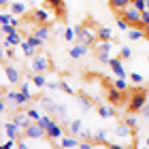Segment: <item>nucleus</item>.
Returning a JSON list of instances; mask_svg holds the SVG:
<instances>
[{"label": "nucleus", "instance_id": "obj_32", "mask_svg": "<svg viewBox=\"0 0 149 149\" xmlns=\"http://www.w3.org/2000/svg\"><path fill=\"white\" fill-rule=\"evenodd\" d=\"M79 102H81V109H83V111H90L92 107H94L92 98H87L85 94H79Z\"/></svg>", "mask_w": 149, "mask_h": 149}, {"label": "nucleus", "instance_id": "obj_25", "mask_svg": "<svg viewBox=\"0 0 149 149\" xmlns=\"http://www.w3.org/2000/svg\"><path fill=\"white\" fill-rule=\"evenodd\" d=\"M96 36H98V40H113V32H111V28H107V26H100L96 30Z\"/></svg>", "mask_w": 149, "mask_h": 149}, {"label": "nucleus", "instance_id": "obj_50", "mask_svg": "<svg viewBox=\"0 0 149 149\" xmlns=\"http://www.w3.org/2000/svg\"><path fill=\"white\" fill-rule=\"evenodd\" d=\"M58 117H66V104H60V109H58Z\"/></svg>", "mask_w": 149, "mask_h": 149}, {"label": "nucleus", "instance_id": "obj_54", "mask_svg": "<svg viewBox=\"0 0 149 149\" xmlns=\"http://www.w3.org/2000/svg\"><path fill=\"white\" fill-rule=\"evenodd\" d=\"M26 2H28V4H34V6H36V4H38V0H26Z\"/></svg>", "mask_w": 149, "mask_h": 149}, {"label": "nucleus", "instance_id": "obj_16", "mask_svg": "<svg viewBox=\"0 0 149 149\" xmlns=\"http://www.w3.org/2000/svg\"><path fill=\"white\" fill-rule=\"evenodd\" d=\"M107 64L111 66V70H113L115 74H117V77H126V74H128V72H126V68H124V64H121V60H119L117 56H115V58H111Z\"/></svg>", "mask_w": 149, "mask_h": 149}, {"label": "nucleus", "instance_id": "obj_47", "mask_svg": "<svg viewBox=\"0 0 149 149\" xmlns=\"http://www.w3.org/2000/svg\"><path fill=\"white\" fill-rule=\"evenodd\" d=\"M19 24H22V22H19V15H13V17H11V26L19 30Z\"/></svg>", "mask_w": 149, "mask_h": 149}, {"label": "nucleus", "instance_id": "obj_61", "mask_svg": "<svg viewBox=\"0 0 149 149\" xmlns=\"http://www.w3.org/2000/svg\"><path fill=\"white\" fill-rule=\"evenodd\" d=\"M147 62H149V56H147Z\"/></svg>", "mask_w": 149, "mask_h": 149}, {"label": "nucleus", "instance_id": "obj_28", "mask_svg": "<svg viewBox=\"0 0 149 149\" xmlns=\"http://www.w3.org/2000/svg\"><path fill=\"white\" fill-rule=\"evenodd\" d=\"M117 58L124 62V60H130L132 58V49L128 45H119V51H117Z\"/></svg>", "mask_w": 149, "mask_h": 149}, {"label": "nucleus", "instance_id": "obj_23", "mask_svg": "<svg viewBox=\"0 0 149 149\" xmlns=\"http://www.w3.org/2000/svg\"><path fill=\"white\" fill-rule=\"evenodd\" d=\"M92 141H96V145H107V143H109V132H107L104 128H100V130L94 132Z\"/></svg>", "mask_w": 149, "mask_h": 149}, {"label": "nucleus", "instance_id": "obj_52", "mask_svg": "<svg viewBox=\"0 0 149 149\" xmlns=\"http://www.w3.org/2000/svg\"><path fill=\"white\" fill-rule=\"evenodd\" d=\"M15 147H19V149H26V147H28V143H24V141H17V143H15Z\"/></svg>", "mask_w": 149, "mask_h": 149}, {"label": "nucleus", "instance_id": "obj_51", "mask_svg": "<svg viewBox=\"0 0 149 149\" xmlns=\"http://www.w3.org/2000/svg\"><path fill=\"white\" fill-rule=\"evenodd\" d=\"M94 143H79V149H92Z\"/></svg>", "mask_w": 149, "mask_h": 149}, {"label": "nucleus", "instance_id": "obj_34", "mask_svg": "<svg viewBox=\"0 0 149 149\" xmlns=\"http://www.w3.org/2000/svg\"><path fill=\"white\" fill-rule=\"evenodd\" d=\"M26 40H28V43H30L32 47H36V49H40V45H43V40H40L36 34H32V32H30L28 36H26Z\"/></svg>", "mask_w": 149, "mask_h": 149}, {"label": "nucleus", "instance_id": "obj_58", "mask_svg": "<svg viewBox=\"0 0 149 149\" xmlns=\"http://www.w3.org/2000/svg\"><path fill=\"white\" fill-rule=\"evenodd\" d=\"M145 34H147V38H149V28H145Z\"/></svg>", "mask_w": 149, "mask_h": 149}, {"label": "nucleus", "instance_id": "obj_43", "mask_svg": "<svg viewBox=\"0 0 149 149\" xmlns=\"http://www.w3.org/2000/svg\"><path fill=\"white\" fill-rule=\"evenodd\" d=\"M17 28H13L11 24H2L0 26V32H2V34H11V32H15Z\"/></svg>", "mask_w": 149, "mask_h": 149}, {"label": "nucleus", "instance_id": "obj_8", "mask_svg": "<svg viewBox=\"0 0 149 149\" xmlns=\"http://www.w3.org/2000/svg\"><path fill=\"white\" fill-rule=\"evenodd\" d=\"M113 134H115V136H117V139H134V136H136V132H134L132 128H130V126L126 124V121H119V124L115 126Z\"/></svg>", "mask_w": 149, "mask_h": 149}, {"label": "nucleus", "instance_id": "obj_10", "mask_svg": "<svg viewBox=\"0 0 149 149\" xmlns=\"http://www.w3.org/2000/svg\"><path fill=\"white\" fill-rule=\"evenodd\" d=\"M40 107H43V111L49 113V115H58V109H60V104L56 102V100H51V98H47V96L40 98Z\"/></svg>", "mask_w": 149, "mask_h": 149}, {"label": "nucleus", "instance_id": "obj_45", "mask_svg": "<svg viewBox=\"0 0 149 149\" xmlns=\"http://www.w3.org/2000/svg\"><path fill=\"white\" fill-rule=\"evenodd\" d=\"M47 90H60V81H47Z\"/></svg>", "mask_w": 149, "mask_h": 149}, {"label": "nucleus", "instance_id": "obj_24", "mask_svg": "<svg viewBox=\"0 0 149 149\" xmlns=\"http://www.w3.org/2000/svg\"><path fill=\"white\" fill-rule=\"evenodd\" d=\"M30 79H32V83H34V87H38V90H45V85H47V77H45V72H34Z\"/></svg>", "mask_w": 149, "mask_h": 149}, {"label": "nucleus", "instance_id": "obj_27", "mask_svg": "<svg viewBox=\"0 0 149 149\" xmlns=\"http://www.w3.org/2000/svg\"><path fill=\"white\" fill-rule=\"evenodd\" d=\"M132 0H109V4H111V9L115 11V13H119V11H124L128 4H130Z\"/></svg>", "mask_w": 149, "mask_h": 149}, {"label": "nucleus", "instance_id": "obj_4", "mask_svg": "<svg viewBox=\"0 0 149 149\" xmlns=\"http://www.w3.org/2000/svg\"><path fill=\"white\" fill-rule=\"evenodd\" d=\"M49 66H51V62L45 53H36V56L30 58V70L32 72H47Z\"/></svg>", "mask_w": 149, "mask_h": 149}, {"label": "nucleus", "instance_id": "obj_42", "mask_svg": "<svg viewBox=\"0 0 149 149\" xmlns=\"http://www.w3.org/2000/svg\"><path fill=\"white\" fill-rule=\"evenodd\" d=\"M60 92H64V94H74V90L68 85V81H60Z\"/></svg>", "mask_w": 149, "mask_h": 149}, {"label": "nucleus", "instance_id": "obj_15", "mask_svg": "<svg viewBox=\"0 0 149 149\" xmlns=\"http://www.w3.org/2000/svg\"><path fill=\"white\" fill-rule=\"evenodd\" d=\"M45 4L49 6V9H53L56 17H64V15H66V9H64V0H45Z\"/></svg>", "mask_w": 149, "mask_h": 149}, {"label": "nucleus", "instance_id": "obj_39", "mask_svg": "<svg viewBox=\"0 0 149 149\" xmlns=\"http://www.w3.org/2000/svg\"><path fill=\"white\" fill-rule=\"evenodd\" d=\"M128 77H130V81H132V83H136V85L143 83V74H141V72H128Z\"/></svg>", "mask_w": 149, "mask_h": 149}, {"label": "nucleus", "instance_id": "obj_55", "mask_svg": "<svg viewBox=\"0 0 149 149\" xmlns=\"http://www.w3.org/2000/svg\"><path fill=\"white\" fill-rule=\"evenodd\" d=\"M2 49H4V47L0 45V62H2V58H4V56H2Z\"/></svg>", "mask_w": 149, "mask_h": 149}, {"label": "nucleus", "instance_id": "obj_17", "mask_svg": "<svg viewBox=\"0 0 149 149\" xmlns=\"http://www.w3.org/2000/svg\"><path fill=\"white\" fill-rule=\"evenodd\" d=\"M4 132H6V136H9V139H15V141L19 139V134H24V130L15 124V121H9V124H4Z\"/></svg>", "mask_w": 149, "mask_h": 149}, {"label": "nucleus", "instance_id": "obj_19", "mask_svg": "<svg viewBox=\"0 0 149 149\" xmlns=\"http://www.w3.org/2000/svg\"><path fill=\"white\" fill-rule=\"evenodd\" d=\"M32 34H36L40 40H45L47 36L51 34V28H49V24H36L34 28H32Z\"/></svg>", "mask_w": 149, "mask_h": 149}, {"label": "nucleus", "instance_id": "obj_59", "mask_svg": "<svg viewBox=\"0 0 149 149\" xmlns=\"http://www.w3.org/2000/svg\"><path fill=\"white\" fill-rule=\"evenodd\" d=\"M147 11H149V0H147Z\"/></svg>", "mask_w": 149, "mask_h": 149}, {"label": "nucleus", "instance_id": "obj_3", "mask_svg": "<svg viewBox=\"0 0 149 149\" xmlns=\"http://www.w3.org/2000/svg\"><path fill=\"white\" fill-rule=\"evenodd\" d=\"M119 17H124L130 26H139V28H143V17H141V11L134 9L132 4H128L124 11H119Z\"/></svg>", "mask_w": 149, "mask_h": 149}, {"label": "nucleus", "instance_id": "obj_22", "mask_svg": "<svg viewBox=\"0 0 149 149\" xmlns=\"http://www.w3.org/2000/svg\"><path fill=\"white\" fill-rule=\"evenodd\" d=\"M9 11L13 13V15L22 17V15H26V11H28V2H19V0H17V2H11L9 4Z\"/></svg>", "mask_w": 149, "mask_h": 149}, {"label": "nucleus", "instance_id": "obj_40", "mask_svg": "<svg viewBox=\"0 0 149 149\" xmlns=\"http://www.w3.org/2000/svg\"><path fill=\"white\" fill-rule=\"evenodd\" d=\"M11 17H13L11 11H2V13H0V26H2V24H11Z\"/></svg>", "mask_w": 149, "mask_h": 149}, {"label": "nucleus", "instance_id": "obj_36", "mask_svg": "<svg viewBox=\"0 0 149 149\" xmlns=\"http://www.w3.org/2000/svg\"><path fill=\"white\" fill-rule=\"evenodd\" d=\"M113 87H117V90H121V92H126L128 90V83H126V77H117L113 81Z\"/></svg>", "mask_w": 149, "mask_h": 149}, {"label": "nucleus", "instance_id": "obj_18", "mask_svg": "<svg viewBox=\"0 0 149 149\" xmlns=\"http://www.w3.org/2000/svg\"><path fill=\"white\" fill-rule=\"evenodd\" d=\"M68 56H70L72 60H79V58L87 56V45H83V43L72 45V47H70V51H68Z\"/></svg>", "mask_w": 149, "mask_h": 149}, {"label": "nucleus", "instance_id": "obj_9", "mask_svg": "<svg viewBox=\"0 0 149 149\" xmlns=\"http://www.w3.org/2000/svg\"><path fill=\"white\" fill-rule=\"evenodd\" d=\"M11 121H15V124H17L19 128H22V130H26V128H28V126L32 124L30 115L26 113L24 109H17V111H15V115H13V119H11Z\"/></svg>", "mask_w": 149, "mask_h": 149}, {"label": "nucleus", "instance_id": "obj_21", "mask_svg": "<svg viewBox=\"0 0 149 149\" xmlns=\"http://www.w3.org/2000/svg\"><path fill=\"white\" fill-rule=\"evenodd\" d=\"M58 147H62V149H72V147H79V141L72 136H60L58 139Z\"/></svg>", "mask_w": 149, "mask_h": 149}, {"label": "nucleus", "instance_id": "obj_57", "mask_svg": "<svg viewBox=\"0 0 149 149\" xmlns=\"http://www.w3.org/2000/svg\"><path fill=\"white\" fill-rule=\"evenodd\" d=\"M145 147H149V139H145Z\"/></svg>", "mask_w": 149, "mask_h": 149}, {"label": "nucleus", "instance_id": "obj_2", "mask_svg": "<svg viewBox=\"0 0 149 149\" xmlns=\"http://www.w3.org/2000/svg\"><path fill=\"white\" fill-rule=\"evenodd\" d=\"M74 32H77V43H83V45H96V40H98V36H96V32L94 30H90L85 24H79V26H74Z\"/></svg>", "mask_w": 149, "mask_h": 149}, {"label": "nucleus", "instance_id": "obj_6", "mask_svg": "<svg viewBox=\"0 0 149 149\" xmlns=\"http://www.w3.org/2000/svg\"><path fill=\"white\" fill-rule=\"evenodd\" d=\"M24 136L26 139H47V130L38 124V121H32V124L24 130Z\"/></svg>", "mask_w": 149, "mask_h": 149}, {"label": "nucleus", "instance_id": "obj_20", "mask_svg": "<svg viewBox=\"0 0 149 149\" xmlns=\"http://www.w3.org/2000/svg\"><path fill=\"white\" fill-rule=\"evenodd\" d=\"M64 126H66V130H68L72 136H79V132L83 130V121L81 119H72V121H64Z\"/></svg>", "mask_w": 149, "mask_h": 149}, {"label": "nucleus", "instance_id": "obj_14", "mask_svg": "<svg viewBox=\"0 0 149 149\" xmlns=\"http://www.w3.org/2000/svg\"><path fill=\"white\" fill-rule=\"evenodd\" d=\"M107 100H109L111 104L117 107V104H121V100H124V92L111 85V87H109V92H107Z\"/></svg>", "mask_w": 149, "mask_h": 149}, {"label": "nucleus", "instance_id": "obj_29", "mask_svg": "<svg viewBox=\"0 0 149 149\" xmlns=\"http://www.w3.org/2000/svg\"><path fill=\"white\" fill-rule=\"evenodd\" d=\"M143 36H145V32L141 30L139 26H132V28L128 30V38H130V40H139V38H143Z\"/></svg>", "mask_w": 149, "mask_h": 149}, {"label": "nucleus", "instance_id": "obj_13", "mask_svg": "<svg viewBox=\"0 0 149 149\" xmlns=\"http://www.w3.org/2000/svg\"><path fill=\"white\" fill-rule=\"evenodd\" d=\"M62 134H64V126L58 124V121H53V124L47 128V139H49V141H58Z\"/></svg>", "mask_w": 149, "mask_h": 149}, {"label": "nucleus", "instance_id": "obj_35", "mask_svg": "<svg viewBox=\"0 0 149 149\" xmlns=\"http://www.w3.org/2000/svg\"><path fill=\"white\" fill-rule=\"evenodd\" d=\"M115 26H117V30H121V32H128V30L132 28V26L128 24L124 17H117V22H115Z\"/></svg>", "mask_w": 149, "mask_h": 149}, {"label": "nucleus", "instance_id": "obj_48", "mask_svg": "<svg viewBox=\"0 0 149 149\" xmlns=\"http://www.w3.org/2000/svg\"><path fill=\"white\" fill-rule=\"evenodd\" d=\"M6 107H9L6 98H4V96H0V113H2V111H6Z\"/></svg>", "mask_w": 149, "mask_h": 149}, {"label": "nucleus", "instance_id": "obj_38", "mask_svg": "<svg viewBox=\"0 0 149 149\" xmlns=\"http://www.w3.org/2000/svg\"><path fill=\"white\" fill-rule=\"evenodd\" d=\"M26 113L30 115V119H32V121H38L40 117H43V115H40V111H38V109H34V107H30V109H26Z\"/></svg>", "mask_w": 149, "mask_h": 149}, {"label": "nucleus", "instance_id": "obj_56", "mask_svg": "<svg viewBox=\"0 0 149 149\" xmlns=\"http://www.w3.org/2000/svg\"><path fill=\"white\" fill-rule=\"evenodd\" d=\"M6 92V87H2V85H0V94H4Z\"/></svg>", "mask_w": 149, "mask_h": 149}, {"label": "nucleus", "instance_id": "obj_31", "mask_svg": "<svg viewBox=\"0 0 149 149\" xmlns=\"http://www.w3.org/2000/svg\"><path fill=\"white\" fill-rule=\"evenodd\" d=\"M124 121H126V124L132 128L134 132H139V117H136V113H130V115H128V117H126Z\"/></svg>", "mask_w": 149, "mask_h": 149}, {"label": "nucleus", "instance_id": "obj_44", "mask_svg": "<svg viewBox=\"0 0 149 149\" xmlns=\"http://www.w3.org/2000/svg\"><path fill=\"white\" fill-rule=\"evenodd\" d=\"M141 17H143V28H149V11L147 9L141 13Z\"/></svg>", "mask_w": 149, "mask_h": 149}, {"label": "nucleus", "instance_id": "obj_7", "mask_svg": "<svg viewBox=\"0 0 149 149\" xmlns=\"http://www.w3.org/2000/svg\"><path fill=\"white\" fill-rule=\"evenodd\" d=\"M51 15L56 17V13H51V11H47V9H40V6H36V9L30 13V19H34V24H49Z\"/></svg>", "mask_w": 149, "mask_h": 149}, {"label": "nucleus", "instance_id": "obj_41", "mask_svg": "<svg viewBox=\"0 0 149 149\" xmlns=\"http://www.w3.org/2000/svg\"><path fill=\"white\" fill-rule=\"evenodd\" d=\"M132 6H134V9H139L141 13H143L145 9H147V0H132V2H130Z\"/></svg>", "mask_w": 149, "mask_h": 149}, {"label": "nucleus", "instance_id": "obj_37", "mask_svg": "<svg viewBox=\"0 0 149 149\" xmlns=\"http://www.w3.org/2000/svg\"><path fill=\"white\" fill-rule=\"evenodd\" d=\"M68 43H72V40H77V32H74V28H64V34H62Z\"/></svg>", "mask_w": 149, "mask_h": 149}, {"label": "nucleus", "instance_id": "obj_60", "mask_svg": "<svg viewBox=\"0 0 149 149\" xmlns=\"http://www.w3.org/2000/svg\"><path fill=\"white\" fill-rule=\"evenodd\" d=\"M147 98H149V87H147Z\"/></svg>", "mask_w": 149, "mask_h": 149}, {"label": "nucleus", "instance_id": "obj_5", "mask_svg": "<svg viewBox=\"0 0 149 149\" xmlns=\"http://www.w3.org/2000/svg\"><path fill=\"white\" fill-rule=\"evenodd\" d=\"M96 58L100 60V62H109L111 60V51H113V40H98L96 43Z\"/></svg>", "mask_w": 149, "mask_h": 149}, {"label": "nucleus", "instance_id": "obj_12", "mask_svg": "<svg viewBox=\"0 0 149 149\" xmlns=\"http://www.w3.org/2000/svg\"><path fill=\"white\" fill-rule=\"evenodd\" d=\"M4 74H6V79H9V83H13V85L22 83V72H19L15 66H4Z\"/></svg>", "mask_w": 149, "mask_h": 149}, {"label": "nucleus", "instance_id": "obj_46", "mask_svg": "<svg viewBox=\"0 0 149 149\" xmlns=\"http://www.w3.org/2000/svg\"><path fill=\"white\" fill-rule=\"evenodd\" d=\"M141 115H143V117L149 121V102H145V107H143V109H141Z\"/></svg>", "mask_w": 149, "mask_h": 149}, {"label": "nucleus", "instance_id": "obj_26", "mask_svg": "<svg viewBox=\"0 0 149 149\" xmlns=\"http://www.w3.org/2000/svg\"><path fill=\"white\" fill-rule=\"evenodd\" d=\"M98 115L102 119H111V117H117V111L111 109V107H98Z\"/></svg>", "mask_w": 149, "mask_h": 149}, {"label": "nucleus", "instance_id": "obj_1", "mask_svg": "<svg viewBox=\"0 0 149 149\" xmlns=\"http://www.w3.org/2000/svg\"><path fill=\"white\" fill-rule=\"evenodd\" d=\"M147 90H143V87H139V90L132 92L130 100H128V113H141V109L145 107L147 102Z\"/></svg>", "mask_w": 149, "mask_h": 149}, {"label": "nucleus", "instance_id": "obj_33", "mask_svg": "<svg viewBox=\"0 0 149 149\" xmlns=\"http://www.w3.org/2000/svg\"><path fill=\"white\" fill-rule=\"evenodd\" d=\"M32 85H34V83H32V79H26V81H22V83H19V92L30 94V96H32V92H34V90H32Z\"/></svg>", "mask_w": 149, "mask_h": 149}, {"label": "nucleus", "instance_id": "obj_11", "mask_svg": "<svg viewBox=\"0 0 149 149\" xmlns=\"http://www.w3.org/2000/svg\"><path fill=\"white\" fill-rule=\"evenodd\" d=\"M22 40H24V36L19 34V30H15V32H11V34H6V38L2 40V47L6 49V47H17V45H22Z\"/></svg>", "mask_w": 149, "mask_h": 149}, {"label": "nucleus", "instance_id": "obj_30", "mask_svg": "<svg viewBox=\"0 0 149 149\" xmlns=\"http://www.w3.org/2000/svg\"><path fill=\"white\" fill-rule=\"evenodd\" d=\"M22 49H24V53H26V58H32V56H36V47H32L28 40H22Z\"/></svg>", "mask_w": 149, "mask_h": 149}, {"label": "nucleus", "instance_id": "obj_53", "mask_svg": "<svg viewBox=\"0 0 149 149\" xmlns=\"http://www.w3.org/2000/svg\"><path fill=\"white\" fill-rule=\"evenodd\" d=\"M9 4H11V0H0V6H2V9H9Z\"/></svg>", "mask_w": 149, "mask_h": 149}, {"label": "nucleus", "instance_id": "obj_49", "mask_svg": "<svg viewBox=\"0 0 149 149\" xmlns=\"http://www.w3.org/2000/svg\"><path fill=\"white\" fill-rule=\"evenodd\" d=\"M2 147H4V149H11V147H15V139H9V141H4V143H2Z\"/></svg>", "mask_w": 149, "mask_h": 149}]
</instances>
